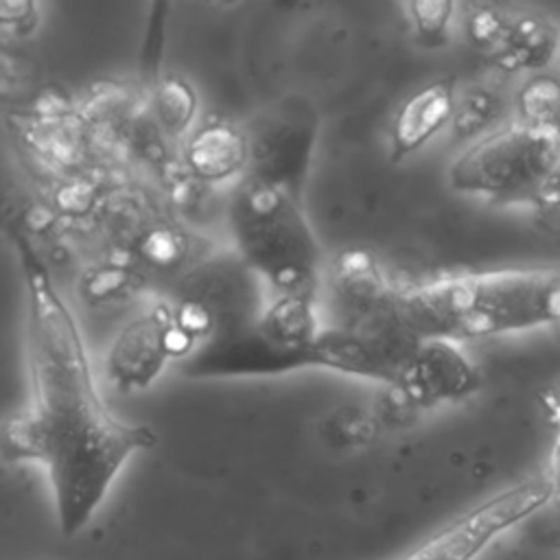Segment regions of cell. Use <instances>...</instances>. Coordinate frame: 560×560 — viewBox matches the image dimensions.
Wrapping results in <instances>:
<instances>
[{
  "mask_svg": "<svg viewBox=\"0 0 560 560\" xmlns=\"http://www.w3.org/2000/svg\"><path fill=\"white\" fill-rule=\"evenodd\" d=\"M186 357V341L175 326L171 302H153L114 337L105 368L109 381L125 389H147L173 359Z\"/></svg>",
  "mask_w": 560,
  "mask_h": 560,
  "instance_id": "9",
  "label": "cell"
},
{
  "mask_svg": "<svg viewBox=\"0 0 560 560\" xmlns=\"http://www.w3.org/2000/svg\"><path fill=\"white\" fill-rule=\"evenodd\" d=\"M22 273L28 405L2 433L13 462L44 466L59 532L77 536L103 505L125 464L158 444L144 422L118 418L103 400L81 328L31 241L13 232Z\"/></svg>",
  "mask_w": 560,
  "mask_h": 560,
  "instance_id": "1",
  "label": "cell"
},
{
  "mask_svg": "<svg viewBox=\"0 0 560 560\" xmlns=\"http://www.w3.org/2000/svg\"><path fill=\"white\" fill-rule=\"evenodd\" d=\"M479 385V372L457 341L429 337L405 357L392 389L411 405L431 407L468 398Z\"/></svg>",
  "mask_w": 560,
  "mask_h": 560,
  "instance_id": "10",
  "label": "cell"
},
{
  "mask_svg": "<svg viewBox=\"0 0 560 560\" xmlns=\"http://www.w3.org/2000/svg\"><path fill=\"white\" fill-rule=\"evenodd\" d=\"M553 497L547 475L525 479L455 516L398 560H475L499 534L536 514Z\"/></svg>",
  "mask_w": 560,
  "mask_h": 560,
  "instance_id": "8",
  "label": "cell"
},
{
  "mask_svg": "<svg viewBox=\"0 0 560 560\" xmlns=\"http://www.w3.org/2000/svg\"><path fill=\"white\" fill-rule=\"evenodd\" d=\"M518 120L536 125H560V81L549 74H534L516 94Z\"/></svg>",
  "mask_w": 560,
  "mask_h": 560,
  "instance_id": "16",
  "label": "cell"
},
{
  "mask_svg": "<svg viewBox=\"0 0 560 560\" xmlns=\"http://www.w3.org/2000/svg\"><path fill=\"white\" fill-rule=\"evenodd\" d=\"M402 361V354L337 324L319 330L311 352V368L370 378L389 387L396 385Z\"/></svg>",
  "mask_w": 560,
  "mask_h": 560,
  "instance_id": "11",
  "label": "cell"
},
{
  "mask_svg": "<svg viewBox=\"0 0 560 560\" xmlns=\"http://www.w3.org/2000/svg\"><path fill=\"white\" fill-rule=\"evenodd\" d=\"M319 116L306 96H284L260 112L247 129V177L273 184L302 199L317 147Z\"/></svg>",
  "mask_w": 560,
  "mask_h": 560,
  "instance_id": "7",
  "label": "cell"
},
{
  "mask_svg": "<svg viewBox=\"0 0 560 560\" xmlns=\"http://www.w3.org/2000/svg\"><path fill=\"white\" fill-rule=\"evenodd\" d=\"M547 479L551 481L556 494H560V429H558V438L553 442L551 455H549V470H547Z\"/></svg>",
  "mask_w": 560,
  "mask_h": 560,
  "instance_id": "21",
  "label": "cell"
},
{
  "mask_svg": "<svg viewBox=\"0 0 560 560\" xmlns=\"http://www.w3.org/2000/svg\"><path fill=\"white\" fill-rule=\"evenodd\" d=\"M153 109L158 122L173 136L190 133L195 114H197V94L192 85L177 77L168 74L162 77L153 92Z\"/></svg>",
  "mask_w": 560,
  "mask_h": 560,
  "instance_id": "15",
  "label": "cell"
},
{
  "mask_svg": "<svg viewBox=\"0 0 560 560\" xmlns=\"http://www.w3.org/2000/svg\"><path fill=\"white\" fill-rule=\"evenodd\" d=\"M409 20L420 44L435 48L448 39L455 2L451 0H413L407 4Z\"/></svg>",
  "mask_w": 560,
  "mask_h": 560,
  "instance_id": "17",
  "label": "cell"
},
{
  "mask_svg": "<svg viewBox=\"0 0 560 560\" xmlns=\"http://www.w3.org/2000/svg\"><path fill=\"white\" fill-rule=\"evenodd\" d=\"M228 219L234 249L276 295H315L319 245L300 197L245 175Z\"/></svg>",
  "mask_w": 560,
  "mask_h": 560,
  "instance_id": "3",
  "label": "cell"
},
{
  "mask_svg": "<svg viewBox=\"0 0 560 560\" xmlns=\"http://www.w3.org/2000/svg\"><path fill=\"white\" fill-rule=\"evenodd\" d=\"M510 11L490 7V4H481L475 7L466 20V28H468V37L470 42L486 55L492 59V55L499 50L505 33H508V24H510Z\"/></svg>",
  "mask_w": 560,
  "mask_h": 560,
  "instance_id": "18",
  "label": "cell"
},
{
  "mask_svg": "<svg viewBox=\"0 0 560 560\" xmlns=\"http://www.w3.org/2000/svg\"><path fill=\"white\" fill-rule=\"evenodd\" d=\"M184 162L192 177L208 184H221L236 175H247V131L221 118L201 122L186 136Z\"/></svg>",
  "mask_w": 560,
  "mask_h": 560,
  "instance_id": "13",
  "label": "cell"
},
{
  "mask_svg": "<svg viewBox=\"0 0 560 560\" xmlns=\"http://www.w3.org/2000/svg\"><path fill=\"white\" fill-rule=\"evenodd\" d=\"M330 291L337 326H343L402 357L411 352L418 337L405 326L398 291L383 271L376 256L361 247L337 254L330 273Z\"/></svg>",
  "mask_w": 560,
  "mask_h": 560,
  "instance_id": "6",
  "label": "cell"
},
{
  "mask_svg": "<svg viewBox=\"0 0 560 560\" xmlns=\"http://www.w3.org/2000/svg\"><path fill=\"white\" fill-rule=\"evenodd\" d=\"M265 287L234 247L214 252L177 282L171 300L173 319L197 350L252 326L269 304Z\"/></svg>",
  "mask_w": 560,
  "mask_h": 560,
  "instance_id": "5",
  "label": "cell"
},
{
  "mask_svg": "<svg viewBox=\"0 0 560 560\" xmlns=\"http://www.w3.org/2000/svg\"><path fill=\"white\" fill-rule=\"evenodd\" d=\"M560 44V33L551 20L532 11L510 15L508 33L492 55V63L505 72H540L545 70Z\"/></svg>",
  "mask_w": 560,
  "mask_h": 560,
  "instance_id": "14",
  "label": "cell"
},
{
  "mask_svg": "<svg viewBox=\"0 0 560 560\" xmlns=\"http://www.w3.org/2000/svg\"><path fill=\"white\" fill-rule=\"evenodd\" d=\"M457 109L455 85L448 79L431 81L411 92L396 109L389 127L392 155L407 158L453 125Z\"/></svg>",
  "mask_w": 560,
  "mask_h": 560,
  "instance_id": "12",
  "label": "cell"
},
{
  "mask_svg": "<svg viewBox=\"0 0 560 560\" xmlns=\"http://www.w3.org/2000/svg\"><path fill=\"white\" fill-rule=\"evenodd\" d=\"M398 306L418 339L525 332L560 324V267L451 271L400 287Z\"/></svg>",
  "mask_w": 560,
  "mask_h": 560,
  "instance_id": "2",
  "label": "cell"
},
{
  "mask_svg": "<svg viewBox=\"0 0 560 560\" xmlns=\"http://www.w3.org/2000/svg\"><path fill=\"white\" fill-rule=\"evenodd\" d=\"M0 22L4 31L24 35L37 24V7L33 2L4 0L0 2Z\"/></svg>",
  "mask_w": 560,
  "mask_h": 560,
  "instance_id": "20",
  "label": "cell"
},
{
  "mask_svg": "<svg viewBox=\"0 0 560 560\" xmlns=\"http://www.w3.org/2000/svg\"><path fill=\"white\" fill-rule=\"evenodd\" d=\"M560 173V125L508 122L475 140L448 168V182L466 195L492 199L540 190Z\"/></svg>",
  "mask_w": 560,
  "mask_h": 560,
  "instance_id": "4",
  "label": "cell"
},
{
  "mask_svg": "<svg viewBox=\"0 0 560 560\" xmlns=\"http://www.w3.org/2000/svg\"><path fill=\"white\" fill-rule=\"evenodd\" d=\"M501 112V98L492 90H472L457 101L453 127L462 136H472L492 122Z\"/></svg>",
  "mask_w": 560,
  "mask_h": 560,
  "instance_id": "19",
  "label": "cell"
}]
</instances>
